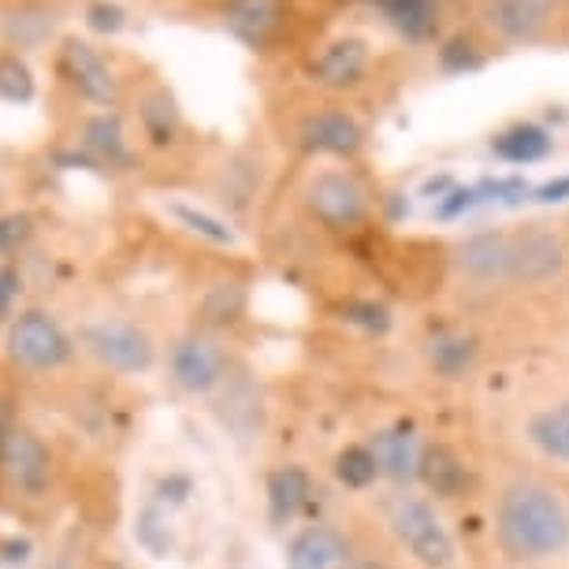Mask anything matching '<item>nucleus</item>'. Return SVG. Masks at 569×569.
Returning a JSON list of instances; mask_svg holds the SVG:
<instances>
[{"label":"nucleus","mask_w":569,"mask_h":569,"mask_svg":"<svg viewBox=\"0 0 569 569\" xmlns=\"http://www.w3.org/2000/svg\"><path fill=\"white\" fill-rule=\"evenodd\" d=\"M209 12L253 57L302 63L331 34L339 0H212Z\"/></svg>","instance_id":"nucleus-1"},{"label":"nucleus","mask_w":569,"mask_h":569,"mask_svg":"<svg viewBox=\"0 0 569 569\" xmlns=\"http://www.w3.org/2000/svg\"><path fill=\"white\" fill-rule=\"evenodd\" d=\"M496 529L513 558L543 562V558H558L569 547V510L547 485L521 477L502 488Z\"/></svg>","instance_id":"nucleus-2"},{"label":"nucleus","mask_w":569,"mask_h":569,"mask_svg":"<svg viewBox=\"0 0 569 569\" xmlns=\"http://www.w3.org/2000/svg\"><path fill=\"white\" fill-rule=\"evenodd\" d=\"M461 16L491 49H569V0H461Z\"/></svg>","instance_id":"nucleus-3"},{"label":"nucleus","mask_w":569,"mask_h":569,"mask_svg":"<svg viewBox=\"0 0 569 569\" xmlns=\"http://www.w3.org/2000/svg\"><path fill=\"white\" fill-rule=\"evenodd\" d=\"M283 134L298 153L313 160H353L369 142L358 109L313 82H306V90L283 109Z\"/></svg>","instance_id":"nucleus-4"},{"label":"nucleus","mask_w":569,"mask_h":569,"mask_svg":"<svg viewBox=\"0 0 569 569\" xmlns=\"http://www.w3.org/2000/svg\"><path fill=\"white\" fill-rule=\"evenodd\" d=\"M298 201L309 220L339 234L361 228L372 212V190L350 168V160H320L298 187Z\"/></svg>","instance_id":"nucleus-5"},{"label":"nucleus","mask_w":569,"mask_h":569,"mask_svg":"<svg viewBox=\"0 0 569 569\" xmlns=\"http://www.w3.org/2000/svg\"><path fill=\"white\" fill-rule=\"evenodd\" d=\"M383 518H388L391 536L399 540V547L413 562H421L425 569H450L458 558L455 536H450L443 513L417 491H395L383 502Z\"/></svg>","instance_id":"nucleus-6"},{"label":"nucleus","mask_w":569,"mask_h":569,"mask_svg":"<svg viewBox=\"0 0 569 569\" xmlns=\"http://www.w3.org/2000/svg\"><path fill=\"white\" fill-rule=\"evenodd\" d=\"M57 63H60L63 82H68L86 104H93L98 112L120 109L123 79H120V71L112 68L109 52L101 46H93L86 34H63L57 41Z\"/></svg>","instance_id":"nucleus-7"},{"label":"nucleus","mask_w":569,"mask_h":569,"mask_svg":"<svg viewBox=\"0 0 569 569\" xmlns=\"http://www.w3.org/2000/svg\"><path fill=\"white\" fill-rule=\"evenodd\" d=\"M79 347L98 365H104V369L123 376L149 372L157 361L153 339L138 325H131V320H112V317L90 320V325L79 328Z\"/></svg>","instance_id":"nucleus-8"},{"label":"nucleus","mask_w":569,"mask_h":569,"mask_svg":"<svg viewBox=\"0 0 569 569\" xmlns=\"http://www.w3.org/2000/svg\"><path fill=\"white\" fill-rule=\"evenodd\" d=\"M74 353V342L60 320L46 309H23L12 325H8V358L23 365L30 372H52L63 369Z\"/></svg>","instance_id":"nucleus-9"},{"label":"nucleus","mask_w":569,"mask_h":569,"mask_svg":"<svg viewBox=\"0 0 569 569\" xmlns=\"http://www.w3.org/2000/svg\"><path fill=\"white\" fill-rule=\"evenodd\" d=\"M228 350L220 339L206 336V331H190V336L176 339L168 350V376L182 395H212L228 380Z\"/></svg>","instance_id":"nucleus-10"},{"label":"nucleus","mask_w":569,"mask_h":569,"mask_svg":"<svg viewBox=\"0 0 569 569\" xmlns=\"http://www.w3.org/2000/svg\"><path fill=\"white\" fill-rule=\"evenodd\" d=\"M569 268V242L551 223L513 228V287H543L562 279Z\"/></svg>","instance_id":"nucleus-11"},{"label":"nucleus","mask_w":569,"mask_h":569,"mask_svg":"<svg viewBox=\"0 0 569 569\" xmlns=\"http://www.w3.org/2000/svg\"><path fill=\"white\" fill-rule=\"evenodd\" d=\"M450 264L466 283L477 287H510L513 283V231L485 228L455 242Z\"/></svg>","instance_id":"nucleus-12"},{"label":"nucleus","mask_w":569,"mask_h":569,"mask_svg":"<svg viewBox=\"0 0 569 569\" xmlns=\"http://www.w3.org/2000/svg\"><path fill=\"white\" fill-rule=\"evenodd\" d=\"M0 472L19 496L41 499L52 480V455L30 428L12 425L0 432Z\"/></svg>","instance_id":"nucleus-13"},{"label":"nucleus","mask_w":569,"mask_h":569,"mask_svg":"<svg viewBox=\"0 0 569 569\" xmlns=\"http://www.w3.org/2000/svg\"><path fill=\"white\" fill-rule=\"evenodd\" d=\"M60 8L49 0H4L0 4V46L16 52H38L60 41Z\"/></svg>","instance_id":"nucleus-14"},{"label":"nucleus","mask_w":569,"mask_h":569,"mask_svg":"<svg viewBox=\"0 0 569 569\" xmlns=\"http://www.w3.org/2000/svg\"><path fill=\"white\" fill-rule=\"evenodd\" d=\"M287 569H353L350 540L331 525H306L287 543Z\"/></svg>","instance_id":"nucleus-15"},{"label":"nucleus","mask_w":569,"mask_h":569,"mask_svg":"<svg viewBox=\"0 0 569 569\" xmlns=\"http://www.w3.org/2000/svg\"><path fill=\"white\" fill-rule=\"evenodd\" d=\"M79 146L86 149V157H90L93 164H104V168L131 164V142H127L120 109H101V112L86 116V123L79 131Z\"/></svg>","instance_id":"nucleus-16"},{"label":"nucleus","mask_w":569,"mask_h":569,"mask_svg":"<svg viewBox=\"0 0 569 569\" xmlns=\"http://www.w3.org/2000/svg\"><path fill=\"white\" fill-rule=\"evenodd\" d=\"M372 455H376V466H380V477H391V480H413L421 477V466H425V443L413 428L406 425H395V428H383L376 432L372 439Z\"/></svg>","instance_id":"nucleus-17"},{"label":"nucleus","mask_w":569,"mask_h":569,"mask_svg":"<svg viewBox=\"0 0 569 569\" xmlns=\"http://www.w3.org/2000/svg\"><path fill=\"white\" fill-rule=\"evenodd\" d=\"M134 116H138V127H142V134L153 146H171L179 138L182 112H179V101L171 98V90H168L164 82H146L142 90H138Z\"/></svg>","instance_id":"nucleus-18"},{"label":"nucleus","mask_w":569,"mask_h":569,"mask_svg":"<svg viewBox=\"0 0 569 569\" xmlns=\"http://www.w3.org/2000/svg\"><path fill=\"white\" fill-rule=\"evenodd\" d=\"M529 439L543 458L569 466V399H558L543 406V410H536L529 421Z\"/></svg>","instance_id":"nucleus-19"},{"label":"nucleus","mask_w":569,"mask_h":569,"mask_svg":"<svg viewBox=\"0 0 569 569\" xmlns=\"http://www.w3.org/2000/svg\"><path fill=\"white\" fill-rule=\"evenodd\" d=\"M428 361H432V369L439 376L458 380V376H466L472 369V361H477V339L466 336V331H436V336L428 339Z\"/></svg>","instance_id":"nucleus-20"},{"label":"nucleus","mask_w":569,"mask_h":569,"mask_svg":"<svg viewBox=\"0 0 569 569\" xmlns=\"http://www.w3.org/2000/svg\"><path fill=\"white\" fill-rule=\"evenodd\" d=\"M168 217L179 223V228H187L190 234H198V239H206L212 246H234L239 242V234H234V228L223 217H217V212L201 209L194 206V201H168Z\"/></svg>","instance_id":"nucleus-21"},{"label":"nucleus","mask_w":569,"mask_h":569,"mask_svg":"<svg viewBox=\"0 0 569 569\" xmlns=\"http://www.w3.org/2000/svg\"><path fill=\"white\" fill-rule=\"evenodd\" d=\"M38 98L34 68L23 52L0 46V101L4 104H30Z\"/></svg>","instance_id":"nucleus-22"},{"label":"nucleus","mask_w":569,"mask_h":569,"mask_svg":"<svg viewBox=\"0 0 569 569\" xmlns=\"http://www.w3.org/2000/svg\"><path fill=\"white\" fill-rule=\"evenodd\" d=\"M309 499V477L298 466L276 469L268 477V502H272V518L276 521H291Z\"/></svg>","instance_id":"nucleus-23"},{"label":"nucleus","mask_w":569,"mask_h":569,"mask_svg":"<svg viewBox=\"0 0 569 569\" xmlns=\"http://www.w3.org/2000/svg\"><path fill=\"white\" fill-rule=\"evenodd\" d=\"M421 477L428 480V488L443 499H455L458 491L466 488V466H461L455 450H447V447H428L425 450Z\"/></svg>","instance_id":"nucleus-24"},{"label":"nucleus","mask_w":569,"mask_h":569,"mask_svg":"<svg viewBox=\"0 0 569 569\" xmlns=\"http://www.w3.org/2000/svg\"><path fill=\"white\" fill-rule=\"evenodd\" d=\"M336 477H339V485L361 491V488L376 485V477H380V466H376V455H372L369 447H347L336 458Z\"/></svg>","instance_id":"nucleus-25"},{"label":"nucleus","mask_w":569,"mask_h":569,"mask_svg":"<svg viewBox=\"0 0 569 569\" xmlns=\"http://www.w3.org/2000/svg\"><path fill=\"white\" fill-rule=\"evenodd\" d=\"M34 228H38L34 212H27V209L0 212V264H8L30 239H34Z\"/></svg>","instance_id":"nucleus-26"},{"label":"nucleus","mask_w":569,"mask_h":569,"mask_svg":"<svg viewBox=\"0 0 569 569\" xmlns=\"http://www.w3.org/2000/svg\"><path fill=\"white\" fill-rule=\"evenodd\" d=\"M123 8L112 4V0H90V4L82 8V23L90 34H120L123 30Z\"/></svg>","instance_id":"nucleus-27"},{"label":"nucleus","mask_w":569,"mask_h":569,"mask_svg":"<svg viewBox=\"0 0 569 569\" xmlns=\"http://www.w3.org/2000/svg\"><path fill=\"white\" fill-rule=\"evenodd\" d=\"M19 291H23V276H19V268L12 261L0 264V313H8V309L16 306Z\"/></svg>","instance_id":"nucleus-28"},{"label":"nucleus","mask_w":569,"mask_h":569,"mask_svg":"<svg viewBox=\"0 0 569 569\" xmlns=\"http://www.w3.org/2000/svg\"><path fill=\"white\" fill-rule=\"evenodd\" d=\"M30 540H19V536H12V540H4L0 543V562H8V566H23L27 558H30Z\"/></svg>","instance_id":"nucleus-29"},{"label":"nucleus","mask_w":569,"mask_h":569,"mask_svg":"<svg viewBox=\"0 0 569 569\" xmlns=\"http://www.w3.org/2000/svg\"><path fill=\"white\" fill-rule=\"evenodd\" d=\"M46 569H79V566H74V558H71V551H60V555H57V558H52V562H49Z\"/></svg>","instance_id":"nucleus-30"},{"label":"nucleus","mask_w":569,"mask_h":569,"mask_svg":"<svg viewBox=\"0 0 569 569\" xmlns=\"http://www.w3.org/2000/svg\"><path fill=\"white\" fill-rule=\"evenodd\" d=\"M380 569H391V566H380Z\"/></svg>","instance_id":"nucleus-31"}]
</instances>
